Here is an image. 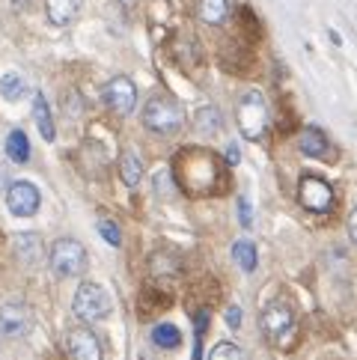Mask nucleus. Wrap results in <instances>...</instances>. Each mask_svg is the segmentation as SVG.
<instances>
[{
    "instance_id": "1",
    "label": "nucleus",
    "mask_w": 357,
    "mask_h": 360,
    "mask_svg": "<svg viewBox=\"0 0 357 360\" xmlns=\"http://www.w3.org/2000/svg\"><path fill=\"white\" fill-rule=\"evenodd\" d=\"M176 179L182 185L185 194H214L221 188V167L218 158L206 149H182V155L176 158Z\"/></svg>"
},
{
    "instance_id": "2",
    "label": "nucleus",
    "mask_w": 357,
    "mask_h": 360,
    "mask_svg": "<svg viewBox=\"0 0 357 360\" xmlns=\"http://www.w3.org/2000/svg\"><path fill=\"white\" fill-rule=\"evenodd\" d=\"M182 122H185V113H182V108H178L173 98L155 96V98L146 101L143 125L149 128V131H155V134H176L178 128H182Z\"/></svg>"
},
{
    "instance_id": "3",
    "label": "nucleus",
    "mask_w": 357,
    "mask_h": 360,
    "mask_svg": "<svg viewBox=\"0 0 357 360\" xmlns=\"http://www.w3.org/2000/svg\"><path fill=\"white\" fill-rule=\"evenodd\" d=\"M295 328H298L295 313H292V307L286 301H274L262 310V330L274 345H292Z\"/></svg>"
},
{
    "instance_id": "4",
    "label": "nucleus",
    "mask_w": 357,
    "mask_h": 360,
    "mask_svg": "<svg viewBox=\"0 0 357 360\" xmlns=\"http://www.w3.org/2000/svg\"><path fill=\"white\" fill-rule=\"evenodd\" d=\"M238 128L247 140H259L268 128V105L259 89H247L238 101Z\"/></svg>"
},
{
    "instance_id": "5",
    "label": "nucleus",
    "mask_w": 357,
    "mask_h": 360,
    "mask_svg": "<svg viewBox=\"0 0 357 360\" xmlns=\"http://www.w3.org/2000/svg\"><path fill=\"white\" fill-rule=\"evenodd\" d=\"M51 271L57 277H78L86 271V250L81 241L60 238L51 244Z\"/></svg>"
},
{
    "instance_id": "6",
    "label": "nucleus",
    "mask_w": 357,
    "mask_h": 360,
    "mask_svg": "<svg viewBox=\"0 0 357 360\" xmlns=\"http://www.w3.org/2000/svg\"><path fill=\"white\" fill-rule=\"evenodd\" d=\"M72 310L84 321H98V319H105L110 313V298L98 283H81L78 292H74Z\"/></svg>"
},
{
    "instance_id": "7",
    "label": "nucleus",
    "mask_w": 357,
    "mask_h": 360,
    "mask_svg": "<svg viewBox=\"0 0 357 360\" xmlns=\"http://www.w3.org/2000/svg\"><path fill=\"white\" fill-rule=\"evenodd\" d=\"M298 200L304 209H310L316 214H325L334 209V188L325 179H318L316 173H304L301 185H298Z\"/></svg>"
},
{
    "instance_id": "8",
    "label": "nucleus",
    "mask_w": 357,
    "mask_h": 360,
    "mask_svg": "<svg viewBox=\"0 0 357 360\" xmlns=\"http://www.w3.org/2000/svg\"><path fill=\"white\" fill-rule=\"evenodd\" d=\"M33 328V310L24 304H6L0 307V337L4 340H18Z\"/></svg>"
},
{
    "instance_id": "9",
    "label": "nucleus",
    "mask_w": 357,
    "mask_h": 360,
    "mask_svg": "<svg viewBox=\"0 0 357 360\" xmlns=\"http://www.w3.org/2000/svg\"><path fill=\"white\" fill-rule=\"evenodd\" d=\"M105 101H108V108L113 113H122V117H129V113L134 110V105H137V86L129 78H122V75H119V78L108 81Z\"/></svg>"
},
{
    "instance_id": "10",
    "label": "nucleus",
    "mask_w": 357,
    "mask_h": 360,
    "mask_svg": "<svg viewBox=\"0 0 357 360\" xmlns=\"http://www.w3.org/2000/svg\"><path fill=\"white\" fill-rule=\"evenodd\" d=\"M6 205H9L12 214L30 217V214H36V209H39V191H36V185H30V182H15L6 191Z\"/></svg>"
},
{
    "instance_id": "11",
    "label": "nucleus",
    "mask_w": 357,
    "mask_h": 360,
    "mask_svg": "<svg viewBox=\"0 0 357 360\" xmlns=\"http://www.w3.org/2000/svg\"><path fill=\"white\" fill-rule=\"evenodd\" d=\"M69 352L74 360H101V342L89 328L69 330Z\"/></svg>"
},
{
    "instance_id": "12",
    "label": "nucleus",
    "mask_w": 357,
    "mask_h": 360,
    "mask_svg": "<svg viewBox=\"0 0 357 360\" xmlns=\"http://www.w3.org/2000/svg\"><path fill=\"white\" fill-rule=\"evenodd\" d=\"M298 146H301V152H304V155H310V158H325L327 152H330L325 131H322V128H316V125L304 128V131H301V137H298Z\"/></svg>"
},
{
    "instance_id": "13",
    "label": "nucleus",
    "mask_w": 357,
    "mask_h": 360,
    "mask_svg": "<svg viewBox=\"0 0 357 360\" xmlns=\"http://www.w3.org/2000/svg\"><path fill=\"white\" fill-rule=\"evenodd\" d=\"M78 9H81V0H45L48 21L57 24V27H66V24L78 15Z\"/></svg>"
},
{
    "instance_id": "14",
    "label": "nucleus",
    "mask_w": 357,
    "mask_h": 360,
    "mask_svg": "<svg viewBox=\"0 0 357 360\" xmlns=\"http://www.w3.org/2000/svg\"><path fill=\"white\" fill-rule=\"evenodd\" d=\"M197 15L206 24H223L229 15V0H197Z\"/></svg>"
},
{
    "instance_id": "15",
    "label": "nucleus",
    "mask_w": 357,
    "mask_h": 360,
    "mask_svg": "<svg viewBox=\"0 0 357 360\" xmlns=\"http://www.w3.org/2000/svg\"><path fill=\"white\" fill-rule=\"evenodd\" d=\"M33 120H36V125H39L45 140H54L57 131H54V122H51V108H48L42 93H36V98H33Z\"/></svg>"
},
{
    "instance_id": "16",
    "label": "nucleus",
    "mask_w": 357,
    "mask_h": 360,
    "mask_svg": "<svg viewBox=\"0 0 357 360\" xmlns=\"http://www.w3.org/2000/svg\"><path fill=\"white\" fill-rule=\"evenodd\" d=\"M6 155L15 161V164H24L30 158V140H27V134L24 131H9V137H6Z\"/></svg>"
},
{
    "instance_id": "17",
    "label": "nucleus",
    "mask_w": 357,
    "mask_h": 360,
    "mask_svg": "<svg viewBox=\"0 0 357 360\" xmlns=\"http://www.w3.org/2000/svg\"><path fill=\"white\" fill-rule=\"evenodd\" d=\"M119 176H122V182L134 188L140 182V176H143V164H140V158L134 155V152H122V158H119Z\"/></svg>"
},
{
    "instance_id": "18",
    "label": "nucleus",
    "mask_w": 357,
    "mask_h": 360,
    "mask_svg": "<svg viewBox=\"0 0 357 360\" xmlns=\"http://www.w3.org/2000/svg\"><path fill=\"white\" fill-rule=\"evenodd\" d=\"M24 93H27V81H24L21 75L9 72V75L0 78V96H4L6 101H18V98H24Z\"/></svg>"
},
{
    "instance_id": "19",
    "label": "nucleus",
    "mask_w": 357,
    "mask_h": 360,
    "mask_svg": "<svg viewBox=\"0 0 357 360\" xmlns=\"http://www.w3.org/2000/svg\"><path fill=\"white\" fill-rule=\"evenodd\" d=\"M152 342L158 345V349H176L178 342H182V333H178V328L176 325H155L152 328Z\"/></svg>"
},
{
    "instance_id": "20",
    "label": "nucleus",
    "mask_w": 357,
    "mask_h": 360,
    "mask_svg": "<svg viewBox=\"0 0 357 360\" xmlns=\"http://www.w3.org/2000/svg\"><path fill=\"white\" fill-rule=\"evenodd\" d=\"M233 259L241 265V271H257V248L250 241H235L233 244Z\"/></svg>"
},
{
    "instance_id": "21",
    "label": "nucleus",
    "mask_w": 357,
    "mask_h": 360,
    "mask_svg": "<svg viewBox=\"0 0 357 360\" xmlns=\"http://www.w3.org/2000/svg\"><path fill=\"white\" fill-rule=\"evenodd\" d=\"M209 360H245V352L238 349V345L233 342H221V345H214Z\"/></svg>"
},
{
    "instance_id": "22",
    "label": "nucleus",
    "mask_w": 357,
    "mask_h": 360,
    "mask_svg": "<svg viewBox=\"0 0 357 360\" xmlns=\"http://www.w3.org/2000/svg\"><path fill=\"white\" fill-rule=\"evenodd\" d=\"M197 125H200V131H214V128H221V113L214 108H202L197 113Z\"/></svg>"
},
{
    "instance_id": "23",
    "label": "nucleus",
    "mask_w": 357,
    "mask_h": 360,
    "mask_svg": "<svg viewBox=\"0 0 357 360\" xmlns=\"http://www.w3.org/2000/svg\"><path fill=\"white\" fill-rule=\"evenodd\" d=\"M98 233L108 238V244H113V248H117V244L122 241V236H119V229H117V224L113 221H98Z\"/></svg>"
},
{
    "instance_id": "24",
    "label": "nucleus",
    "mask_w": 357,
    "mask_h": 360,
    "mask_svg": "<svg viewBox=\"0 0 357 360\" xmlns=\"http://www.w3.org/2000/svg\"><path fill=\"white\" fill-rule=\"evenodd\" d=\"M238 217H241V226H253V214H250V202L241 197L238 200Z\"/></svg>"
},
{
    "instance_id": "25",
    "label": "nucleus",
    "mask_w": 357,
    "mask_h": 360,
    "mask_svg": "<svg viewBox=\"0 0 357 360\" xmlns=\"http://www.w3.org/2000/svg\"><path fill=\"white\" fill-rule=\"evenodd\" d=\"M226 325L233 330L241 325V310H238V307H229V310H226Z\"/></svg>"
},
{
    "instance_id": "26",
    "label": "nucleus",
    "mask_w": 357,
    "mask_h": 360,
    "mask_svg": "<svg viewBox=\"0 0 357 360\" xmlns=\"http://www.w3.org/2000/svg\"><path fill=\"white\" fill-rule=\"evenodd\" d=\"M349 236L357 244V209H351V214H349Z\"/></svg>"
},
{
    "instance_id": "27",
    "label": "nucleus",
    "mask_w": 357,
    "mask_h": 360,
    "mask_svg": "<svg viewBox=\"0 0 357 360\" xmlns=\"http://www.w3.org/2000/svg\"><path fill=\"white\" fill-rule=\"evenodd\" d=\"M226 161H229V164H238V149H235V146L226 149Z\"/></svg>"
}]
</instances>
